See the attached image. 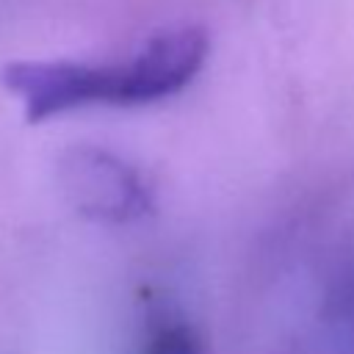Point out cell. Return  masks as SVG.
<instances>
[{"label": "cell", "mask_w": 354, "mask_h": 354, "mask_svg": "<svg viewBox=\"0 0 354 354\" xmlns=\"http://www.w3.org/2000/svg\"><path fill=\"white\" fill-rule=\"evenodd\" d=\"M207 36L202 28L163 30L141 53L119 64L14 61L0 80L25 105L28 122H44L83 105H147L183 91L202 69Z\"/></svg>", "instance_id": "6da1fadb"}, {"label": "cell", "mask_w": 354, "mask_h": 354, "mask_svg": "<svg viewBox=\"0 0 354 354\" xmlns=\"http://www.w3.org/2000/svg\"><path fill=\"white\" fill-rule=\"evenodd\" d=\"M58 180L77 213L97 221H130L149 207L138 174L116 155L97 147H75L61 158Z\"/></svg>", "instance_id": "7a4b0ae2"}, {"label": "cell", "mask_w": 354, "mask_h": 354, "mask_svg": "<svg viewBox=\"0 0 354 354\" xmlns=\"http://www.w3.org/2000/svg\"><path fill=\"white\" fill-rule=\"evenodd\" d=\"M324 326L335 354H354V268H346L324 301Z\"/></svg>", "instance_id": "3957f363"}, {"label": "cell", "mask_w": 354, "mask_h": 354, "mask_svg": "<svg viewBox=\"0 0 354 354\" xmlns=\"http://www.w3.org/2000/svg\"><path fill=\"white\" fill-rule=\"evenodd\" d=\"M144 354H202V348H199V340L194 337V332L188 326L174 324V326L158 329L149 337Z\"/></svg>", "instance_id": "277c9868"}]
</instances>
